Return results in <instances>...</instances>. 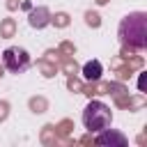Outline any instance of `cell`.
<instances>
[{
  "mask_svg": "<svg viewBox=\"0 0 147 147\" xmlns=\"http://www.w3.org/2000/svg\"><path fill=\"white\" fill-rule=\"evenodd\" d=\"M119 37L126 48H145L147 46V16L142 11L129 14L119 25Z\"/></svg>",
  "mask_w": 147,
  "mask_h": 147,
  "instance_id": "6da1fadb",
  "label": "cell"
},
{
  "mask_svg": "<svg viewBox=\"0 0 147 147\" xmlns=\"http://www.w3.org/2000/svg\"><path fill=\"white\" fill-rule=\"evenodd\" d=\"M113 122V113L103 101H90L83 110V124L90 133H99L103 129H108Z\"/></svg>",
  "mask_w": 147,
  "mask_h": 147,
  "instance_id": "7a4b0ae2",
  "label": "cell"
},
{
  "mask_svg": "<svg viewBox=\"0 0 147 147\" xmlns=\"http://www.w3.org/2000/svg\"><path fill=\"white\" fill-rule=\"evenodd\" d=\"M2 64L11 71V74H23L28 67H30V55L25 48H18V46H11L2 53Z\"/></svg>",
  "mask_w": 147,
  "mask_h": 147,
  "instance_id": "3957f363",
  "label": "cell"
},
{
  "mask_svg": "<svg viewBox=\"0 0 147 147\" xmlns=\"http://www.w3.org/2000/svg\"><path fill=\"white\" fill-rule=\"evenodd\" d=\"M96 142H99V145H117V147H124V145H126V138H124L122 133H117V131H113V129L108 126V129L99 131Z\"/></svg>",
  "mask_w": 147,
  "mask_h": 147,
  "instance_id": "277c9868",
  "label": "cell"
},
{
  "mask_svg": "<svg viewBox=\"0 0 147 147\" xmlns=\"http://www.w3.org/2000/svg\"><path fill=\"white\" fill-rule=\"evenodd\" d=\"M83 76H85L87 80H96V78L101 76V62H99V60L87 62V64L83 67Z\"/></svg>",
  "mask_w": 147,
  "mask_h": 147,
  "instance_id": "5b68a950",
  "label": "cell"
}]
</instances>
